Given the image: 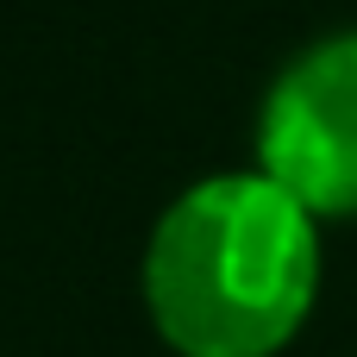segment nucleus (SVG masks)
Here are the masks:
<instances>
[{"label": "nucleus", "mask_w": 357, "mask_h": 357, "mask_svg": "<svg viewBox=\"0 0 357 357\" xmlns=\"http://www.w3.org/2000/svg\"><path fill=\"white\" fill-rule=\"evenodd\" d=\"M320 289L314 213L270 176L188 188L144 257V301L182 357H270L295 339Z\"/></svg>", "instance_id": "nucleus-1"}, {"label": "nucleus", "mask_w": 357, "mask_h": 357, "mask_svg": "<svg viewBox=\"0 0 357 357\" xmlns=\"http://www.w3.org/2000/svg\"><path fill=\"white\" fill-rule=\"evenodd\" d=\"M264 176L307 213H357V31L301 50L257 119Z\"/></svg>", "instance_id": "nucleus-2"}]
</instances>
